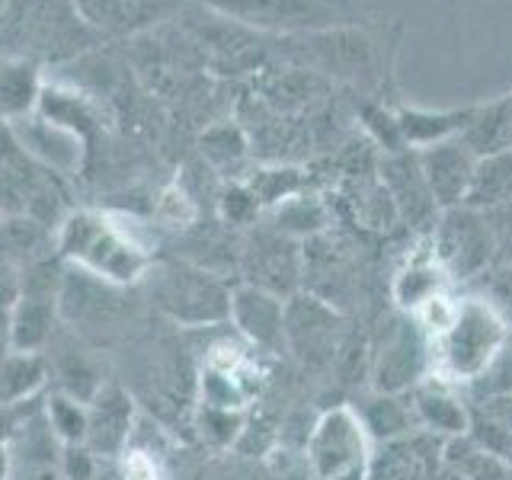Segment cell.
Instances as JSON below:
<instances>
[{"label": "cell", "instance_id": "32", "mask_svg": "<svg viewBox=\"0 0 512 480\" xmlns=\"http://www.w3.org/2000/svg\"><path fill=\"white\" fill-rule=\"evenodd\" d=\"M157 215H160V221L173 224V228H183V224H189L192 218H196V205H192V199L180 186H170L164 196H160Z\"/></svg>", "mask_w": 512, "mask_h": 480}, {"label": "cell", "instance_id": "21", "mask_svg": "<svg viewBox=\"0 0 512 480\" xmlns=\"http://www.w3.org/2000/svg\"><path fill=\"white\" fill-rule=\"evenodd\" d=\"M39 100H42V84L36 64L26 58L4 64V71H0V116L7 122H20L36 109Z\"/></svg>", "mask_w": 512, "mask_h": 480}, {"label": "cell", "instance_id": "23", "mask_svg": "<svg viewBox=\"0 0 512 480\" xmlns=\"http://www.w3.org/2000/svg\"><path fill=\"white\" fill-rule=\"evenodd\" d=\"M48 381V362L42 352H10L0 362V407L23 404Z\"/></svg>", "mask_w": 512, "mask_h": 480}, {"label": "cell", "instance_id": "30", "mask_svg": "<svg viewBox=\"0 0 512 480\" xmlns=\"http://www.w3.org/2000/svg\"><path fill=\"white\" fill-rule=\"evenodd\" d=\"M122 480H164V468L160 461L144 452V448H125V452L116 458Z\"/></svg>", "mask_w": 512, "mask_h": 480}, {"label": "cell", "instance_id": "37", "mask_svg": "<svg viewBox=\"0 0 512 480\" xmlns=\"http://www.w3.org/2000/svg\"><path fill=\"white\" fill-rule=\"evenodd\" d=\"M7 10V0H0V13H4Z\"/></svg>", "mask_w": 512, "mask_h": 480}, {"label": "cell", "instance_id": "25", "mask_svg": "<svg viewBox=\"0 0 512 480\" xmlns=\"http://www.w3.org/2000/svg\"><path fill=\"white\" fill-rule=\"evenodd\" d=\"M327 228L324 205L308 196H292L276 205V231L285 237H317Z\"/></svg>", "mask_w": 512, "mask_h": 480}, {"label": "cell", "instance_id": "16", "mask_svg": "<svg viewBox=\"0 0 512 480\" xmlns=\"http://www.w3.org/2000/svg\"><path fill=\"white\" fill-rule=\"evenodd\" d=\"M448 282L452 279H448V272L442 269L439 256L432 253V244H429V250H420L416 256H410V263L397 272L394 301L404 314H416L420 308H426L432 298L445 295Z\"/></svg>", "mask_w": 512, "mask_h": 480}, {"label": "cell", "instance_id": "6", "mask_svg": "<svg viewBox=\"0 0 512 480\" xmlns=\"http://www.w3.org/2000/svg\"><path fill=\"white\" fill-rule=\"evenodd\" d=\"M372 378L378 394H407L429 378V333L413 314L397 317L381 333Z\"/></svg>", "mask_w": 512, "mask_h": 480}, {"label": "cell", "instance_id": "27", "mask_svg": "<svg viewBox=\"0 0 512 480\" xmlns=\"http://www.w3.org/2000/svg\"><path fill=\"white\" fill-rule=\"evenodd\" d=\"M202 154L215 170H237L247 157V138L237 125H215L202 135Z\"/></svg>", "mask_w": 512, "mask_h": 480}, {"label": "cell", "instance_id": "15", "mask_svg": "<svg viewBox=\"0 0 512 480\" xmlns=\"http://www.w3.org/2000/svg\"><path fill=\"white\" fill-rule=\"evenodd\" d=\"M13 125H20V128H13V132L36 164H42L45 170H55V173L77 170L80 138L74 128L58 125L52 119H20Z\"/></svg>", "mask_w": 512, "mask_h": 480}, {"label": "cell", "instance_id": "28", "mask_svg": "<svg viewBox=\"0 0 512 480\" xmlns=\"http://www.w3.org/2000/svg\"><path fill=\"white\" fill-rule=\"evenodd\" d=\"M199 432L205 442L215 448H228L240 436H244V413L237 410H221V407H205L199 410Z\"/></svg>", "mask_w": 512, "mask_h": 480}, {"label": "cell", "instance_id": "26", "mask_svg": "<svg viewBox=\"0 0 512 480\" xmlns=\"http://www.w3.org/2000/svg\"><path fill=\"white\" fill-rule=\"evenodd\" d=\"M45 420L52 426L55 439L61 445H84L87 439V404L68 397V394H52L45 407Z\"/></svg>", "mask_w": 512, "mask_h": 480}, {"label": "cell", "instance_id": "18", "mask_svg": "<svg viewBox=\"0 0 512 480\" xmlns=\"http://www.w3.org/2000/svg\"><path fill=\"white\" fill-rule=\"evenodd\" d=\"M52 250V228L29 215H4L0 221V260L13 263L16 269H29L48 260Z\"/></svg>", "mask_w": 512, "mask_h": 480}, {"label": "cell", "instance_id": "24", "mask_svg": "<svg viewBox=\"0 0 512 480\" xmlns=\"http://www.w3.org/2000/svg\"><path fill=\"white\" fill-rule=\"evenodd\" d=\"M29 426H32L29 429V445L23 442V452L13 455L10 480H68V477H64V468H61V458H55L52 445H48V442H58L52 426H48L45 439L36 436V420H32Z\"/></svg>", "mask_w": 512, "mask_h": 480}, {"label": "cell", "instance_id": "1", "mask_svg": "<svg viewBox=\"0 0 512 480\" xmlns=\"http://www.w3.org/2000/svg\"><path fill=\"white\" fill-rule=\"evenodd\" d=\"M509 343V320L487 298H461L445 324L429 333V378L452 388L484 381Z\"/></svg>", "mask_w": 512, "mask_h": 480}, {"label": "cell", "instance_id": "29", "mask_svg": "<svg viewBox=\"0 0 512 480\" xmlns=\"http://www.w3.org/2000/svg\"><path fill=\"white\" fill-rule=\"evenodd\" d=\"M298 170H288V167H276V170H260L247 183L250 192L256 196L260 205H279L285 199L298 196Z\"/></svg>", "mask_w": 512, "mask_h": 480}, {"label": "cell", "instance_id": "17", "mask_svg": "<svg viewBox=\"0 0 512 480\" xmlns=\"http://www.w3.org/2000/svg\"><path fill=\"white\" fill-rule=\"evenodd\" d=\"M212 4L228 16L260 26H304L327 16L320 0H212Z\"/></svg>", "mask_w": 512, "mask_h": 480}, {"label": "cell", "instance_id": "5", "mask_svg": "<svg viewBox=\"0 0 512 480\" xmlns=\"http://www.w3.org/2000/svg\"><path fill=\"white\" fill-rule=\"evenodd\" d=\"M432 253L439 256L448 279H474L493 260V234L484 212L477 208H448L432 228Z\"/></svg>", "mask_w": 512, "mask_h": 480}, {"label": "cell", "instance_id": "13", "mask_svg": "<svg viewBox=\"0 0 512 480\" xmlns=\"http://www.w3.org/2000/svg\"><path fill=\"white\" fill-rule=\"evenodd\" d=\"M336 336V314L324 308L320 298H295L285 304V343L304 362H320L330 356Z\"/></svg>", "mask_w": 512, "mask_h": 480}, {"label": "cell", "instance_id": "33", "mask_svg": "<svg viewBox=\"0 0 512 480\" xmlns=\"http://www.w3.org/2000/svg\"><path fill=\"white\" fill-rule=\"evenodd\" d=\"M20 295H23V269L0 260V314H10Z\"/></svg>", "mask_w": 512, "mask_h": 480}, {"label": "cell", "instance_id": "12", "mask_svg": "<svg viewBox=\"0 0 512 480\" xmlns=\"http://www.w3.org/2000/svg\"><path fill=\"white\" fill-rule=\"evenodd\" d=\"M228 320L253 346L279 349L285 343V298L263 292V288L253 285L234 288Z\"/></svg>", "mask_w": 512, "mask_h": 480}, {"label": "cell", "instance_id": "34", "mask_svg": "<svg viewBox=\"0 0 512 480\" xmlns=\"http://www.w3.org/2000/svg\"><path fill=\"white\" fill-rule=\"evenodd\" d=\"M487 301H493L503 314L512 311V263L500 266L490 276V298Z\"/></svg>", "mask_w": 512, "mask_h": 480}, {"label": "cell", "instance_id": "11", "mask_svg": "<svg viewBox=\"0 0 512 480\" xmlns=\"http://www.w3.org/2000/svg\"><path fill=\"white\" fill-rule=\"evenodd\" d=\"M381 180H384V192L394 202V212L400 218H407L416 228H429V224L439 221V205L432 199V192L423 180L420 160L416 154H391L381 164Z\"/></svg>", "mask_w": 512, "mask_h": 480}, {"label": "cell", "instance_id": "10", "mask_svg": "<svg viewBox=\"0 0 512 480\" xmlns=\"http://www.w3.org/2000/svg\"><path fill=\"white\" fill-rule=\"evenodd\" d=\"M410 407L416 416V429L429 432L436 439H458L468 436L471 429V410L461 400L458 388L439 378H426L410 391Z\"/></svg>", "mask_w": 512, "mask_h": 480}, {"label": "cell", "instance_id": "7", "mask_svg": "<svg viewBox=\"0 0 512 480\" xmlns=\"http://www.w3.org/2000/svg\"><path fill=\"white\" fill-rule=\"evenodd\" d=\"M416 160H420L423 180L432 192V199H436L439 212L461 208L464 202H468L474 170H477V157L471 154V148L461 138L429 144V148L416 151Z\"/></svg>", "mask_w": 512, "mask_h": 480}, {"label": "cell", "instance_id": "19", "mask_svg": "<svg viewBox=\"0 0 512 480\" xmlns=\"http://www.w3.org/2000/svg\"><path fill=\"white\" fill-rule=\"evenodd\" d=\"M474 109H452V112H423V109H400L397 112V128L404 144H413L416 151L439 144L448 138H461L468 128Z\"/></svg>", "mask_w": 512, "mask_h": 480}, {"label": "cell", "instance_id": "36", "mask_svg": "<svg viewBox=\"0 0 512 480\" xmlns=\"http://www.w3.org/2000/svg\"><path fill=\"white\" fill-rule=\"evenodd\" d=\"M93 480H122V474H119V464H116V461L103 464V458H100V468H96Z\"/></svg>", "mask_w": 512, "mask_h": 480}, {"label": "cell", "instance_id": "9", "mask_svg": "<svg viewBox=\"0 0 512 480\" xmlns=\"http://www.w3.org/2000/svg\"><path fill=\"white\" fill-rule=\"evenodd\" d=\"M244 272H247V285L263 288V292H272L279 298L295 292V285L301 279V256L292 244V237H285L279 231L256 234L244 250Z\"/></svg>", "mask_w": 512, "mask_h": 480}, {"label": "cell", "instance_id": "8", "mask_svg": "<svg viewBox=\"0 0 512 480\" xmlns=\"http://www.w3.org/2000/svg\"><path fill=\"white\" fill-rule=\"evenodd\" d=\"M135 432V400L119 384H103L87 404V439L84 445L96 458L116 461Z\"/></svg>", "mask_w": 512, "mask_h": 480}, {"label": "cell", "instance_id": "22", "mask_svg": "<svg viewBox=\"0 0 512 480\" xmlns=\"http://www.w3.org/2000/svg\"><path fill=\"white\" fill-rule=\"evenodd\" d=\"M509 202H512V151L480 157L464 205L477 208V212H490V208H500Z\"/></svg>", "mask_w": 512, "mask_h": 480}, {"label": "cell", "instance_id": "4", "mask_svg": "<svg viewBox=\"0 0 512 480\" xmlns=\"http://www.w3.org/2000/svg\"><path fill=\"white\" fill-rule=\"evenodd\" d=\"M154 301L170 320L186 327L221 324L231 317V292L205 269H164L154 282Z\"/></svg>", "mask_w": 512, "mask_h": 480}, {"label": "cell", "instance_id": "2", "mask_svg": "<svg viewBox=\"0 0 512 480\" xmlns=\"http://www.w3.org/2000/svg\"><path fill=\"white\" fill-rule=\"evenodd\" d=\"M128 224L125 215L71 212L58 224V253L109 285H132L148 272L151 256Z\"/></svg>", "mask_w": 512, "mask_h": 480}, {"label": "cell", "instance_id": "31", "mask_svg": "<svg viewBox=\"0 0 512 480\" xmlns=\"http://www.w3.org/2000/svg\"><path fill=\"white\" fill-rule=\"evenodd\" d=\"M260 212V202L250 192V186H231L221 199V215L228 224H250Z\"/></svg>", "mask_w": 512, "mask_h": 480}, {"label": "cell", "instance_id": "35", "mask_svg": "<svg viewBox=\"0 0 512 480\" xmlns=\"http://www.w3.org/2000/svg\"><path fill=\"white\" fill-rule=\"evenodd\" d=\"M10 474H13V455H10L7 442L0 439V480H10Z\"/></svg>", "mask_w": 512, "mask_h": 480}, {"label": "cell", "instance_id": "3", "mask_svg": "<svg viewBox=\"0 0 512 480\" xmlns=\"http://www.w3.org/2000/svg\"><path fill=\"white\" fill-rule=\"evenodd\" d=\"M314 480H368L372 474V436L365 432L356 407L340 404L324 410L304 442Z\"/></svg>", "mask_w": 512, "mask_h": 480}, {"label": "cell", "instance_id": "14", "mask_svg": "<svg viewBox=\"0 0 512 480\" xmlns=\"http://www.w3.org/2000/svg\"><path fill=\"white\" fill-rule=\"evenodd\" d=\"M442 455V442L436 436H404L397 442H388L381 455L372 461L368 480H429L436 477Z\"/></svg>", "mask_w": 512, "mask_h": 480}, {"label": "cell", "instance_id": "20", "mask_svg": "<svg viewBox=\"0 0 512 480\" xmlns=\"http://www.w3.org/2000/svg\"><path fill=\"white\" fill-rule=\"evenodd\" d=\"M356 413H359L365 432L372 436V442H381V445L404 439V436H410V432H420L416 429L413 407L400 394H378L375 391L362 407H356Z\"/></svg>", "mask_w": 512, "mask_h": 480}]
</instances>
